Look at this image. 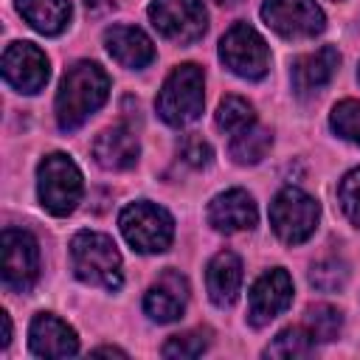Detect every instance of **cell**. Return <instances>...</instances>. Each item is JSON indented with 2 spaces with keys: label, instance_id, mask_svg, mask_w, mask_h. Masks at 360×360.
<instances>
[{
  "label": "cell",
  "instance_id": "ac0fdd59",
  "mask_svg": "<svg viewBox=\"0 0 360 360\" xmlns=\"http://www.w3.org/2000/svg\"><path fill=\"white\" fill-rule=\"evenodd\" d=\"M340 65V53L332 45H323L312 53H304L292 62V87L304 96V93H315L321 87H326L335 76Z\"/></svg>",
  "mask_w": 360,
  "mask_h": 360
},
{
  "label": "cell",
  "instance_id": "603a6c76",
  "mask_svg": "<svg viewBox=\"0 0 360 360\" xmlns=\"http://www.w3.org/2000/svg\"><path fill=\"white\" fill-rule=\"evenodd\" d=\"M312 352H315V338L301 326H290L278 332L273 343L264 349L267 357H309Z\"/></svg>",
  "mask_w": 360,
  "mask_h": 360
},
{
  "label": "cell",
  "instance_id": "277c9868",
  "mask_svg": "<svg viewBox=\"0 0 360 360\" xmlns=\"http://www.w3.org/2000/svg\"><path fill=\"white\" fill-rule=\"evenodd\" d=\"M37 188L45 211L53 217H68L82 200V172L68 155L53 152L42 158L37 169Z\"/></svg>",
  "mask_w": 360,
  "mask_h": 360
},
{
  "label": "cell",
  "instance_id": "8992f818",
  "mask_svg": "<svg viewBox=\"0 0 360 360\" xmlns=\"http://www.w3.org/2000/svg\"><path fill=\"white\" fill-rule=\"evenodd\" d=\"M318 217H321V208L315 197L292 186L281 188L270 205V225L284 245L307 242L318 228Z\"/></svg>",
  "mask_w": 360,
  "mask_h": 360
},
{
  "label": "cell",
  "instance_id": "ffe728a7",
  "mask_svg": "<svg viewBox=\"0 0 360 360\" xmlns=\"http://www.w3.org/2000/svg\"><path fill=\"white\" fill-rule=\"evenodd\" d=\"M17 11L25 17L31 28H37L45 37L62 34L70 22L68 0H17Z\"/></svg>",
  "mask_w": 360,
  "mask_h": 360
},
{
  "label": "cell",
  "instance_id": "9a60e30c",
  "mask_svg": "<svg viewBox=\"0 0 360 360\" xmlns=\"http://www.w3.org/2000/svg\"><path fill=\"white\" fill-rule=\"evenodd\" d=\"M256 219H259L256 202L242 188H228V191L217 194L208 205V222L222 233L250 231L256 225Z\"/></svg>",
  "mask_w": 360,
  "mask_h": 360
},
{
  "label": "cell",
  "instance_id": "d6a6232c",
  "mask_svg": "<svg viewBox=\"0 0 360 360\" xmlns=\"http://www.w3.org/2000/svg\"><path fill=\"white\" fill-rule=\"evenodd\" d=\"M214 3H219V6H236L239 0H214Z\"/></svg>",
  "mask_w": 360,
  "mask_h": 360
},
{
  "label": "cell",
  "instance_id": "e0dca14e",
  "mask_svg": "<svg viewBox=\"0 0 360 360\" xmlns=\"http://www.w3.org/2000/svg\"><path fill=\"white\" fill-rule=\"evenodd\" d=\"M104 45H107L110 56L118 65L132 68V70H141L155 59L152 39L135 25H112V28H107L104 31Z\"/></svg>",
  "mask_w": 360,
  "mask_h": 360
},
{
  "label": "cell",
  "instance_id": "1f68e13d",
  "mask_svg": "<svg viewBox=\"0 0 360 360\" xmlns=\"http://www.w3.org/2000/svg\"><path fill=\"white\" fill-rule=\"evenodd\" d=\"M93 354H115V357H127V352H121V349H115V346H98Z\"/></svg>",
  "mask_w": 360,
  "mask_h": 360
},
{
  "label": "cell",
  "instance_id": "7c38bea8",
  "mask_svg": "<svg viewBox=\"0 0 360 360\" xmlns=\"http://www.w3.org/2000/svg\"><path fill=\"white\" fill-rule=\"evenodd\" d=\"M48 56L34 42H11L3 53V76L20 93H39L48 82Z\"/></svg>",
  "mask_w": 360,
  "mask_h": 360
},
{
  "label": "cell",
  "instance_id": "7a4b0ae2",
  "mask_svg": "<svg viewBox=\"0 0 360 360\" xmlns=\"http://www.w3.org/2000/svg\"><path fill=\"white\" fill-rule=\"evenodd\" d=\"M202 90H205L202 70L191 62L177 65L166 76V82H163V87L155 98L158 115L172 127H186V124L197 121L200 112H202V101H205Z\"/></svg>",
  "mask_w": 360,
  "mask_h": 360
},
{
  "label": "cell",
  "instance_id": "7402d4cb",
  "mask_svg": "<svg viewBox=\"0 0 360 360\" xmlns=\"http://www.w3.org/2000/svg\"><path fill=\"white\" fill-rule=\"evenodd\" d=\"M256 115H253V107L239 98V96H225L219 101V110H217V127L225 132V135H239L245 132L248 127H253Z\"/></svg>",
  "mask_w": 360,
  "mask_h": 360
},
{
  "label": "cell",
  "instance_id": "d6986e66",
  "mask_svg": "<svg viewBox=\"0 0 360 360\" xmlns=\"http://www.w3.org/2000/svg\"><path fill=\"white\" fill-rule=\"evenodd\" d=\"M205 284H208V295L217 307H231L239 298V287H242V262L233 250H219L205 270Z\"/></svg>",
  "mask_w": 360,
  "mask_h": 360
},
{
  "label": "cell",
  "instance_id": "5bb4252c",
  "mask_svg": "<svg viewBox=\"0 0 360 360\" xmlns=\"http://www.w3.org/2000/svg\"><path fill=\"white\" fill-rule=\"evenodd\" d=\"M28 346L37 357H70L79 352L76 332L51 312H39L28 329Z\"/></svg>",
  "mask_w": 360,
  "mask_h": 360
},
{
  "label": "cell",
  "instance_id": "83f0119b",
  "mask_svg": "<svg viewBox=\"0 0 360 360\" xmlns=\"http://www.w3.org/2000/svg\"><path fill=\"white\" fill-rule=\"evenodd\" d=\"M338 200H340V208L343 214L360 225V169L349 172L343 180H340V188H338Z\"/></svg>",
  "mask_w": 360,
  "mask_h": 360
},
{
  "label": "cell",
  "instance_id": "30bf717a",
  "mask_svg": "<svg viewBox=\"0 0 360 360\" xmlns=\"http://www.w3.org/2000/svg\"><path fill=\"white\" fill-rule=\"evenodd\" d=\"M0 253H3V281L6 287L25 292L37 276H39V248L37 239L28 231L6 228L0 236Z\"/></svg>",
  "mask_w": 360,
  "mask_h": 360
},
{
  "label": "cell",
  "instance_id": "f546056e",
  "mask_svg": "<svg viewBox=\"0 0 360 360\" xmlns=\"http://www.w3.org/2000/svg\"><path fill=\"white\" fill-rule=\"evenodd\" d=\"M118 3H121V0H84L87 11H93V14H107V11H112Z\"/></svg>",
  "mask_w": 360,
  "mask_h": 360
},
{
  "label": "cell",
  "instance_id": "9c48e42d",
  "mask_svg": "<svg viewBox=\"0 0 360 360\" xmlns=\"http://www.w3.org/2000/svg\"><path fill=\"white\" fill-rule=\"evenodd\" d=\"M262 20L284 39H307L326 25L315 0H267L262 6Z\"/></svg>",
  "mask_w": 360,
  "mask_h": 360
},
{
  "label": "cell",
  "instance_id": "5b68a950",
  "mask_svg": "<svg viewBox=\"0 0 360 360\" xmlns=\"http://www.w3.org/2000/svg\"><path fill=\"white\" fill-rule=\"evenodd\" d=\"M124 239L138 250V253H160L172 245L174 239V219L166 208L155 202H132L121 211L118 217Z\"/></svg>",
  "mask_w": 360,
  "mask_h": 360
},
{
  "label": "cell",
  "instance_id": "484cf974",
  "mask_svg": "<svg viewBox=\"0 0 360 360\" xmlns=\"http://www.w3.org/2000/svg\"><path fill=\"white\" fill-rule=\"evenodd\" d=\"M329 124L340 138H346V141L360 146V101L346 98V101L335 104L332 115H329Z\"/></svg>",
  "mask_w": 360,
  "mask_h": 360
},
{
  "label": "cell",
  "instance_id": "f1b7e54d",
  "mask_svg": "<svg viewBox=\"0 0 360 360\" xmlns=\"http://www.w3.org/2000/svg\"><path fill=\"white\" fill-rule=\"evenodd\" d=\"M177 152H180V158H183V163H188V166H194V169H202V166H208L211 163V146L200 138V135H183L180 141H177Z\"/></svg>",
  "mask_w": 360,
  "mask_h": 360
},
{
  "label": "cell",
  "instance_id": "4fadbf2b",
  "mask_svg": "<svg viewBox=\"0 0 360 360\" xmlns=\"http://www.w3.org/2000/svg\"><path fill=\"white\" fill-rule=\"evenodd\" d=\"M188 304V281L177 270H166L143 295V309L158 323H172Z\"/></svg>",
  "mask_w": 360,
  "mask_h": 360
},
{
  "label": "cell",
  "instance_id": "ba28073f",
  "mask_svg": "<svg viewBox=\"0 0 360 360\" xmlns=\"http://www.w3.org/2000/svg\"><path fill=\"white\" fill-rule=\"evenodd\" d=\"M149 20L172 42H194L208 28V14L202 8V0H152Z\"/></svg>",
  "mask_w": 360,
  "mask_h": 360
},
{
  "label": "cell",
  "instance_id": "3957f363",
  "mask_svg": "<svg viewBox=\"0 0 360 360\" xmlns=\"http://www.w3.org/2000/svg\"><path fill=\"white\" fill-rule=\"evenodd\" d=\"M73 273L93 287L118 290L121 287V256L110 236L96 231H79L70 239Z\"/></svg>",
  "mask_w": 360,
  "mask_h": 360
},
{
  "label": "cell",
  "instance_id": "4316f807",
  "mask_svg": "<svg viewBox=\"0 0 360 360\" xmlns=\"http://www.w3.org/2000/svg\"><path fill=\"white\" fill-rule=\"evenodd\" d=\"M205 349H208V332L191 329V332L172 335L163 346V357H200Z\"/></svg>",
  "mask_w": 360,
  "mask_h": 360
},
{
  "label": "cell",
  "instance_id": "6da1fadb",
  "mask_svg": "<svg viewBox=\"0 0 360 360\" xmlns=\"http://www.w3.org/2000/svg\"><path fill=\"white\" fill-rule=\"evenodd\" d=\"M110 96V76L96 62H76L62 76L56 93V124L62 129H79Z\"/></svg>",
  "mask_w": 360,
  "mask_h": 360
},
{
  "label": "cell",
  "instance_id": "44dd1931",
  "mask_svg": "<svg viewBox=\"0 0 360 360\" xmlns=\"http://www.w3.org/2000/svg\"><path fill=\"white\" fill-rule=\"evenodd\" d=\"M270 146H273V132L267 127H256L253 124L245 132L233 135V141H231V158L236 163H242V166H253V163H259L270 152Z\"/></svg>",
  "mask_w": 360,
  "mask_h": 360
},
{
  "label": "cell",
  "instance_id": "8fae6325",
  "mask_svg": "<svg viewBox=\"0 0 360 360\" xmlns=\"http://www.w3.org/2000/svg\"><path fill=\"white\" fill-rule=\"evenodd\" d=\"M292 301V278L287 270L273 267L267 273H262L253 287H250V298H248V321L253 326H264L270 323L278 312H284Z\"/></svg>",
  "mask_w": 360,
  "mask_h": 360
},
{
  "label": "cell",
  "instance_id": "d4e9b609",
  "mask_svg": "<svg viewBox=\"0 0 360 360\" xmlns=\"http://www.w3.org/2000/svg\"><path fill=\"white\" fill-rule=\"evenodd\" d=\"M346 278H349L346 262H340V259H335V256L315 262L312 270H309V281H312V287L321 290V292H335V290H340V287L346 284Z\"/></svg>",
  "mask_w": 360,
  "mask_h": 360
},
{
  "label": "cell",
  "instance_id": "4dcf8cb0",
  "mask_svg": "<svg viewBox=\"0 0 360 360\" xmlns=\"http://www.w3.org/2000/svg\"><path fill=\"white\" fill-rule=\"evenodd\" d=\"M0 323H3V338H0V346L6 349V346L11 343V318H8V312H0Z\"/></svg>",
  "mask_w": 360,
  "mask_h": 360
},
{
  "label": "cell",
  "instance_id": "cb8c5ba5",
  "mask_svg": "<svg viewBox=\"0 0 360 360\" xmlns=\"http://www.w3.org/2000/svg\"><path fill=\"white\" fill-rule=\"evenodd\" d=\"M307 323H309V335L321 343H329L340 335L343 329V315L340 309H335L332 304H315L307 309Z\"/></svg>",
  "mask_w": 360,
  "mask_h": 360
},
{
  "label": "cell",
  "instance_id": "52a82bcc",
  "mask_svg": "<svg viewBox=\"0 0 360 360\" xmlns=\"http://www.w3.org/2000/svg\"><path fill=\"white\" fill-rule=\"evenodd\" d=\"M219 59L225 68L242 79H262L270 68L267 42L248 22H236L219 39Z\"/></svg>",
  "mask_w": 360,
  "mask_h": 360
},
{
  "label": "cell",
  "instance_id": "2e32d148",
  "mask_svg": "<svg viewBox=\"0 0 360 360\" xmlns=\"http://www.w3.org/2000/svg\"><path fill=\"white\" fill-rule=\"evenodd\" d=\"M141 155L138 138L129 127L118 124V127H107L104 132H98V138L93 141V158L101 169L107 172H124L129 166H135Z\"/></svg>",
  "mask_w": 360,
  "mask_h": 360
}]
</instances>
